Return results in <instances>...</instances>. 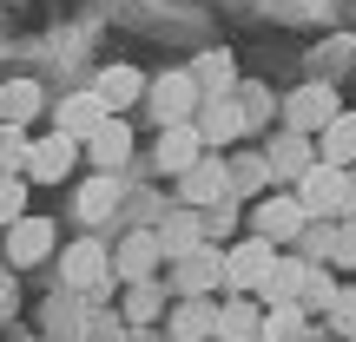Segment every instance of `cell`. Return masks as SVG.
Segmentation results:
<instances>
[{"mask_svg": "<svg viewBox=\"0 0 356 342\" xmlns=\"http://www.w3.org/2000/svg\"><path fill=\"white\" fill-rule=\"evenodd\" d=\"M264 165H270V185L291 191L297 178L317 165V139H297V132H277V139L264 145Z\"/></svg>", "mask_w": 356, "mask_h": 342, "instance_id": "4fadbf2b", "label": "cell"}, {"mask_svg": "<svg viewBox=\"0 0 356 342\" xmlns=\"http://www.w3.org/2000/svg\"><path fill=\"white\" fill-rule=\"evenodd\" d=\"M337 290H343V283H337L330 270H304V290H297V309H304V316H330Z\"/></svg>", "mask_w": 356, "mask_h": 342, "instance_id": "f546056e", "label": "cell"}, {"mask_svg": "<svg viewBox=\"0 0 356 342\" xmlns=\"http://www.w3.org/2000/svg\"><path fill=\"white\" fill-rule=\"evenodd\" d=\"M225 191H231V204H257L270 191V165H264V152H231L225 158Z\"/></svg>", "mask_w": 356, "mask_h": 342, "instance_id": "d6986e66", "label": "cell"}, {"mask_svg": "<svg viewBox=\"0 0 356 342\" xmlns=\"http://www.w3.org/2000/svg\"><path fill=\"white\" fill-rule=\"evenodd\" d=\"M317 165H330V171L356 165V112H337L330 126L317 132Z\"/></svg>", "mask_w": 356, "mask_h": 342, "instance_id": "d4e9b609", "label": "cell"}, {"mask_svg": "<svg viewBox=\"0 0 356 342\" xmlns=\"http://www.w3.org/2000/svg\"><path fill=\"white\" fill-rule=\"evenodd\" d=\"M270 264H277V250H270L264 237L225 243V277H218V290H225V296H257L264 277H270Z\"/></svg>", "mask_w": 356, "mask_h": 342, "instance_id": "3957f363", "label": "cell"}, {"mask_svg": "<svg viewBox=\"0 0 356 342\" xmlns=\"http://www.w3.org/2000/svg\"><path fill=\"white\" fill-rule=\"evenodd\" d=\"M225 152H204L198 165H191L185 178H178V204L185 211H211V204H225Z\"/></svg>", "mask_w": 356, "mask_h": 342, "instance_id": "7c38bea8", "label": "cell"}, {"mask_svg": "<svg viewBox=\"0 0 356 342\" xmlns=\"http://www.w3.org/2000/svg\"><path fill=\"white\" fill-rule=\"evenodd\" d=\"M26 191H33L26 178H0V224H20L26 217Z\"/></svg>", "mask_w": 356, "mask_h": 342, "instance_id": "d6a6232c", "label": "cell"}, {"mask_svg": "<svg viewBox=\"0 0 356 342\" xmlns=\"http://www.w3.org/2000/svg\"><path fill=\"white\" fill-rule=\"evenodd\" d=\"M218 277H225V250L218 243H198L191 257H178V264H165V290L172 296H218Z\"/></svg>", "mask_w": 356, "mask_h": 342, "instance_id": "8992f818", "label": "cell"}, {"mask_svg": "<svg viewBox=\"0 0 356 342\" xmlns=\"http://www.w3.org/2000/svg\"><path fill=\"white\" fill-rule=\"evenodd\" d=\"M60 283L66 290H113V250H106L99 237H79V243H66L60 250Z\"/></svg>", "mask_w": 356, "mask_h": 342, "instance_id": "5b68a950", "label": "cell"}, {"mask_svg": "<svg viewBox=\"0 0 356 342\" xmlns=\"http://www.w3.org/2000/svg\"><path fill=\"white\" fill-rule=\"evenodd\" d=\"M172 290L165 283H126V323H165Z\"/></svg>", "mask_w": 356, "mask_h": 342, "instance_id": "83f0119b", "label": "cell"}, {"mask_svg": "<svg viewBox=\"0 0 356 342\" xmlns=\"http://www.w3.org/2000/svg\"><path fill=\"white\" fill-rule=\"evenodd\" d=\"M185 73H191V86H198V99H231V92H238V66H231V53H225V46L198 53Z\"/></svg>", "mask_w": 356, "mask_h": 342, "instance_id": "ffe728a7", "label": "cell"}, {"mask_svg": "<svg viewBox=\"0 0 356 342\" xmlns=\"http://www.w3.org/2000/svg\"><path fill=\"white\" fill-rule=\"evenodd\" d=\"M172 342H218V296H178L165 309Z\"/></svg>", "mask_w": 356, "mask_h": 342, "instance_id": "8fae6325", "label": "cell"}, {"mask_svg": "<svg viewBox=\"0 0 356 342\" xmlns=\"http://www.w3.org/2000/svg\"><path fill=\"white\" fill-rule=\"evenodd\" d=\"M119 198H126L119 178H86L79 198H73V217H79V224H106V217H119Z\"/></svg>", "mask_w": 356, "mask_h": 342, "instance_id": "484cf974", "label": "cell"}, {"mask_svg": "<svg viewBox=\"0 0 356 342\" xmlns=\"http://www.w3.org/2000/svg\"><path fill=\"white\" fill-rule=\"evenodd\" d=\"M350 217H356V165L343 171V217H337V224H350Z\"/></svg>", "mask_w": 356, "mask_h": 342, "instance_id": "8d00e7d4", "label": "cell"}, {"mask_svg": "<svg viewBox=\"0 0 356 342\" xmlns=\"http://www.w3.org/2000/svg\"><path fill=\"white\" fill-rule=\"evenodd\" d=\"M20 309V283H13V270H0V323Z\"/></svg>", "mask_w": 356, "mask_h": 342, "instance_id": "d590c367", "label": "cell"}, {"mask_svg": "<svg viewBox=\"0 0 356 342\" xmlns=\"http://www.w3.org/2000/svg\"><path fill=\"white\" fill-rule=\"evenodd\" d=\"M304 270H310V264H297L291 250H277V264H270V277H264V290H257V303H264V309L297 303V290H304Z\"/></svg>", "mask_w": 356, "mask_h": 342, "instance_id": "4316f807", "label": "cell"}, {"mask_svg": "<svg viewBox=\"0 0 356 342\" xmlns=\"http://www.w3.org/2000/svg\"><path fill=\"white\" fill-rule=\"evenodd\" d=\"M40 105H47V92H40V79H7V86H0V126L26 132V126L40 119Z\"/></svg>", "mask_w": 356, "mask_h": 342, "instance_id": "cb8c5ba5", "label": "cell"}, {"mask_svg": "<svg viewBox=\"0 0 356 342\" xmlns=\"http://www.w3.org/2000/svg\"><path fill=\"white\" fill-rule=\"evenodd\" d=\"M330 270H356V217L337 224V243H330Z\"/></svg>", "mask_w": 356, "mask_h": 342, "instance_id": "e575fe53", "label": "cell"}, {"mask_svg": "<svg viewBox=\"0 0 356 342\" xmlns=\"http://www.w3.org/2000/svg\"><path fill=\"white\" fill-rule=\"evenodd\" d=\"M304 204L291 198V191H264L257 204H244V237H264L270 250H291L297 237H304Z\"/></svg>", "mask_w": 356, "mask_h": 342, "instance_id": "6da1fadb", "label": "cell"}, {"mask_svg": "<svg viewBox=\"0 0 356 342\" xmlns=\"http://www.w3.org/2000/svg\"><path fill=\"white\" fill-rule=\"evenodd\" d=\"M191 132H198L204 152H231V145L244 139V119H238V105H231V99H204L198 119H191Z\"/></svg>", "mask_w": 356, "mask_h": 342, "instance_id": "2e32d148", "label": "cell"}, {"mask_svg": "<svg viewBox=\"0 0 356 342\" xmlns=\"http://www.w3.org/2000/svg\"><path fill=\"white\" fill-rule=\"evenodd\" d=\"M132 152H139V145H132V126H126V119H106V126L79 145V158L92 165V178H126L132 171Z\"/></svg>", "mask_w": 356, "mask_h": 342, "instance_id": "52a82bcc", "label": "cell"}, {"mask_svg": "<svg viewBox=\"0 0 356 342\" xmlns=\"http://www.w3.org/2000/svg\"><path fill=\"white\" fill-rule=\"evenodd\" d=\"M277 99H284V92H270L264 79H238L231 105H238V119H244V139H251V132H264V126H277Z\"/></svg>", "mask_w": 356, "mask_h": 342, "instance_id": "44dd1931", "label": "cell"}, {"mask_svg": "<svg viewBox=\"0 0 356 342\" xmlns=\"http://www.w3.org/2000/svg\"><path fill=\"white\" fill-rule=\"evenodd\" d=\"M323 323H330L337 336L356 342V283H350V290H337V303H330V316H323Z\"/></svg>", "mask_w": 356, "mask_h": 342, "instance_id": "836d02e7", "label": "cell"}, {"mask_svg": "<svg viewBox=\"0 0 356 342\" xmlns=\"http://www.w3.org/2000/svg\"><path fill=\"white\" fill-rule=\"evenodd\" d=\"M304 309L284 303V309H264V330H257V342H304Z\"/></svg>", "mask_w": 356, "mask_h": 342, "instance_id": "4dcf8cb0", "label": "cell"}, {"mask_svg": "<svg viewBox=\"0 0 356 342\" xmlns=\"http://www.w3.org/2000/svg\"><path fill=\"white\" fill-rule=\"evenodd\" d=\"M106 119H113V112H106L99 92H73V99H60V112H53V132H60V139H73V145H86Z\"/></svg>", "mask_w": 356, "mask_h": 342, "instance_id": "e0dca14e", "label": "cell"}, {"mask_svg": "<svg viewBox=\"0 0 356 342\" xmlns=\"http://www.w3.org/2000/svg\"><path fill=\"white\" fill-rule=\"evenodd\" d=\"M291 198L304 204V217H323V224H337V217H343V171L310 165V171L291 185Z\"/></svg>", "mask_w": 356, "mask_h": 342, "instance_id": "9c48e42d", "label": "cell"}, {"mask_svg": "<svg viewBox=\"0 0 356 342\" xmlns=\"http://www.w3.org/2000/svg\"><path fill=\"white\" fill-rule=\"evenodd\" d=\"M198 158H204V145H198V132H191V126H165V132L152 139V171L172 178V185L198 165Z\"/></svg>", "mask_w": 356, "mask_h": 342, "instance_id": "9a60e30c", "label": "cell"}, {"mask_svg": "<svg viewBox=\"0 0 356 342\" xmlns=\"http://www.w3.org/2000/svg\"><path fill=\"white\" fill-rule=\"evenodd\" d=\"M53 243H60V237H53V217H33V211H26L20 224H7V264L13 270H33V264H47V257H53Z\"/></svg>", "mask_w": 356, "mask_h": 342, "instance_id": "5bb4252c", "label": "cell"}, {"mask_svg": "<svg viewBox=\"0 0 356 342\" xmlns=\"http://www.w3.org/2000/svg\"><path fill=\"white\" fill-rule=\"evenodd\" d=\"M152 237H159V257H165V264H178V257H191L204 243V224H198V211H185V204H178V211H165L152 224Z\"/></svg>", "mask_w": 356, "mask_h": 342, "instance_id": "ac0fdd59", "label": "cell"}, {"mask_svg": "<svg viewBox=\"0 0 356 342\" xmlns=\"http://www.w3.org/2000/svg\"><path fill=\"white\" fill-rule=\"evenodd\" d=\"M92 92H99V99H106V112L119 119V112H132V105L145 99V73L119 60V66H106V73H99V86H92Z\"/></svg>", "mask_w": 356, "mask_h": 342, "instance_id": "7402d4cb", "label": "cell"}, {"mask_svg": "<svg viewBox=\"0 0 356 342\" xmlns=\"http://www.w3.org/2000/svg\"><path fill=\"white\" fill-rule=\"evenodd\" d=\"M26 132H13V126H0V178H20L26 171Z\"/></svg>", "mask_w": 356, "mask_h": 342, "instance_id": "1f68e13d", "label": "cell"}, {"mask_svg": "<svg viewBox=\"0 0 356 342\" xmlns=\"http://www.w3.org/2000/svg\"><path fill=\"white\" fill-rule=\"evenodd\" d=\"M198 224H204V243H218V250H225V243H238L244 237V204H211V211H198Z\"/></svg>", "mask_w": 356, "mask_h": 342, "instance_id": "f1b7e54d", "label": "cell"}, {"mask_svg": "<svg viewBox=\"0 0 356 342\" xmlns=\"http://www.w3.org/2000/svg\"><path fill=\"white\" fill-rule=\"evenodd\" d=\"M145 105H152V126L165 132V126H191L204 99H198V86H191V73H185V66H172V73L145 79Z\"/></svg>", "mask_w": 356, "mask_h": 342, "instance_id": "277c9868", "label": "cell"}, {"mask_svg": "<svg viewBox=\"0 0 356 342\" xmlns=\"http://www.w3.org/2000/svg\"><path fill=\"white\" fill-rule=\"evenodd\" d=\"M159 277H165V257H159L152 224L126 230V237H119V250H113V283H159Z\"/></svg>", "mask_w": 356, "mask_h": 342, "instance_id": "ba28073f", "label": "cell"}, {"mask_svg": "<svg viewBox=\"0 0 356 342\" xmlns=\"http://www.w3.org/2000/svg\"><path fill=\"white\" fill-rule=\"evenodd\" d=\"M264 330V303L257 296H225L218 303V342H257Z\"/></svg>", "mask_w": 356, "mask_h": 342, "instance_id": "603a6c76", "label": "cell"}, {"mask_svg": "<svg viewBox=\"0 0 356 342\" xmlns=\"http://www.w3.org/2000/svg\"><path fill=\"white\" fill-rule=\"evenodd\" d=\"M337 112H343V99H337L330 79H310V86H297V92H284V99H277L284 132H297V139H317V132L330 126Z\"/></svg>", "mask_w": 356, "mask_h": 342, "instance_id": "7a4b0ae2", "label": "cell"}, {"mask_svg": "<svg viewBox=\"0 0 356 342\" xmlns=\"http://www.w3.org/2000/svg\"><path fill=\"white\" fill-rule=\"evenodd\" d=\"M73 165H79V145L73 139H60V132H47V139H33L26 145V185H60V178H73Z\"/></svg>", "mask_w": 356, "mask_h": 342, "instance_id": "30bf717a", "label": "cell"}]
</instances>
